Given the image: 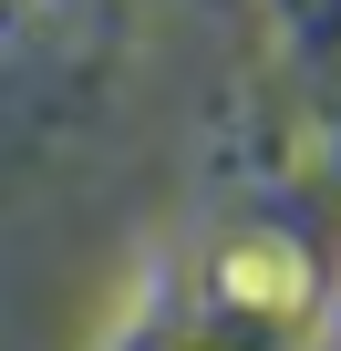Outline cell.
<instances>
[{
	"label": "cell",
	"instance_id": "1",
	"mask_svg": "<svg viewBox=\"0 0 341 351\" xmlns=\"http://www.w3.org/2000/svg\"><path fill=\"white\" fill-rule=\"evenodd\" d=\"M21 11H32V0H0V32H21Z\"/></svg>",
	"mask_w": 341,
	"mask_h": 351
}]
</instances>
